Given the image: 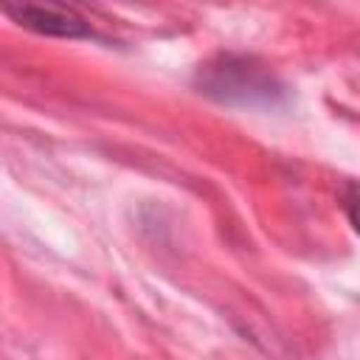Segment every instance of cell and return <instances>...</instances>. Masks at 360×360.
<instances>
[{"mask_svg": "<svg viewBox=\"0 0 360 360\" xmlns=\"http://www.w3.org/2000/svg\"><path fill=\"white\" fill-rule=\"evenodd\" d=\"M200 87L202 93L231 104H256L278 93V84L270 73L256 68L250 59L236 56H222L219 62L205 65L200 70Z\"/></svg>", "mask_w": 360, "mask_h": 360, "instance_id": "1", "label": "cell"}, {"mask_svg": "<svg viewBox=\"0 0 360 360\" xmlns=\"http://www.w3.org/2000/svg\"><path fill=\"white\" fill-rule=\"evenodd\" d=\"M3 11L37 34H51V37H87V34H93L90 22L68 6L20 3V6H3Z\"/></svg>", "mask_w": 360, "mask_h": 360, "instance_id": "2", "label": "cell"}]
</instances>
